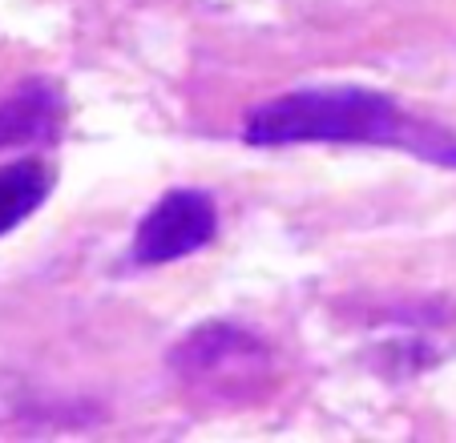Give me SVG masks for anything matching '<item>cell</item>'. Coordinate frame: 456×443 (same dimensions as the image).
I'll use <instances>...</instances> for the list:
<instances>
[{
    "label": "cell",
    "mask_w": 456,
    "mask_h": 443,
    "mask_svg": "<svg viewBox=\"0 0 456 443\" xmlns=\"http://www.w3.org/2000/svg\"><path fill=\"white\" fill-rule=\"evenodd\" d=\"M218 234V205L202 189H170L146 210L129 242L134 266H170L199 254Z\"/></svg>",
    "instance_id": "obj_3"
},
{
    "label": "cell",
    "mask_w": 456,
    "mask_h": 443,
    "mask_svg": "<svg viewBox=\"0 0 456 443\" xmlns=\"http://www.w3.org/2000/svg\"><path fill=\"white\" fill-rule=\"evenodd\" d=\"M242 141L255 149L287 145H376L400 149L440 170H456V129L404 109L396 97L363 85L295 89L242 117Z\"/></svg>",
    "instance_id": "obj_1"
},
{
    "label": "cell",
    "mask_w": 456,
    "mask_h": 443,
    "mask_svg": "<svg viewBox=\"0 0 456 443\" xmlns=\"http://www.w3.org/2000/svg\"><path fill=\"white\" fill-rule=\"evenodd\" d=\"M174 375L218 403L255 399L271 379V350L234 323H207L170 350Z\"/></svg>",
    "instance_id": "obj_2"
},
{
    "label": "cell",
    "mask_w": 456,
    "mask_h": 443,
    "mask_svg": "<svg viewBox=\"0 0 456 443\" xmlns=\"http://www.w3.org/2000/svg\"><path fill=\"white\" fill-rule=\"evenodd\" d=\"M65 129V97L53 81H25L0 101V149L53 145Z\"/></svg>",
    "instance_id": "obj_4"
},
{
    "label": "cell",
    "mask_w": 456,
    "mask_h": 443,
    "mask_svg": "<svg viewBox=\"0 0 456 443\" xmlns=\"http://www.w3.org/2000/svg\"><path fill=\"white\" fill-rule=\"evenodd\" d=\"M53 194V170L37 157L0 165V238L12 234L20 222H28Z\"/></svg>",
    "instance_id": "obj_5"
}]
</instances>
